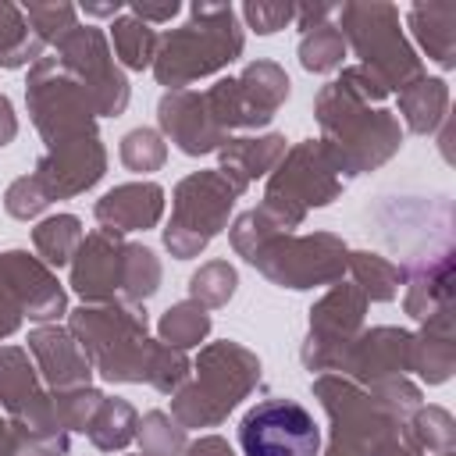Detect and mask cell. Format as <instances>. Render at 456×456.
I'll use <instances>...</instances> for the list:
<instances>
[{"label":"cell","mask_w":456,"mask_h":456,"mask_svg":"<svg viewBox=\"0 0 456 456\" xmlns=\"http://www.w3.org/2000/svg\"><path fill=\"white\" fill-rule=\"evenodd\" d=\"M103 175H107V150H103L100 135H82V139L46 150L32 171V178L39 182V189L50 203L71 200V196L93 189Z\"/></svg>","instance_id":"17"},{"label":"cell","mask_w":456,"mask_h":456,"mask_svg":"<svg viewBox=\"0 0 456 456\" xmlns=\"http://www.w3.org/2000/svg\"><path fill=\"white\" fill-rule=\"evenodd\" d=\"M242 46L246 36L232 4H192L189 21L160 36L153 75L167 89H189V82L228 68Z\"/></svg>","instance_id":"4"},{"label":"cell","mask_w":456,"mask_h":456,"mask_svg":"<svg viewBox=\"0 0 456 456\" xmlns=\"http://www.w3.org/2000/svg\"><path fill=\"white\" fill-rule=\"evenodd\" d=\"M82 235L86 232L75 214H53L32 228V246L46 267H64V264H71L75 249L82 246Z\"/></svg>","instance_id":"33"},{"label":"cell","mask_w":456,"mask_h":456,"mask_svg":"<svg viewBox=\"0 0 456 456\" xmlns=\"http://www.w3.org/2000/svg\"><path fill=\"white\" fill-rule=\"evenodd\" d=\"M0 456H11V424H7V417H0Z\"/></svg>","instance_id":"51"},{"label":"cell","mask_w":456,"mask_h":456,"mask_svg":"<svg viewBox=\"0 0 456 456\" xmlns=\"http://www.w3.org/2000/svg\"><path fill=\"white\" fill-rule=\"evenodd\" d=\"M43 39L32 32L25 11L11 0H0V68L36 64L43 57Z\"/></svg>","instance_id":"31"},{"label":"cell","mask_w":456,"mask_h":456,"mask_svg":"<svg viewBox=\"0 0 456 456\" xmlns=\"http://www.w3.org/2000/svg\"><path fill=\"white\" fill-rule=\"evenodd\" d=\"M125 11L135 14V18H142L146 25H160V21H171L182 11V4L178 0H167V4H128Z\"/></svg>","instance_id":"46"},{"label":"cell","mask_w":456,"mask_h":456,"mask_svg":"<svg viewBox=\"0 0 456 456\" xmlns=\"http://www.w3.org/2000/svg\"><path fill=\"white\" fill-rule=\"evenodd\" d=\"M399 114L413 135H431L449 118V86L438 75H417L399 89Z\"/></svg>","instance_id":"26"},{"label":"cell","mask_w":456,"mask_h":456,"mask_svg":"<svg viewBox=\"0 0 456 456\" xmlns=\"http://www.w3.org/2000/svg\"><path fill=\"white\" fill-rule=\"evenodd\" d=\"M285 135L281 132H267V135H228L217 150L221 157V175L239 189V196L264 175H271L278 167V160L285 157Z\"/></svg>","instance_id":"24"},{"label":"cell","mask_w":456,"mask_h":456,"mask_svg":"<svg viewBox=\"0 0 456 456\" xmlns=\"http://www.w3.org/2000/svg\"><path fill=\"white\" fill-rule=\"evenodd\" d=\"M338 370L363 388L385 378H406L413 370V331L392 328V324L363 328L353 338V346L342 353Z\"/></svg>","instance_id":"16"},{"label":"cell","mask_w":456,"mask_h":456,"mask_svg":"<svg viewBox=\"0 0 456 456\" xmlns=\"http://www.w3.org/2000/svg\"><path fill=\"white\" fill-rule=\"evenodd\" d=\"M452 278H456V267H452V249H438L431 253L428 260L413 264L406 271V296H403V306L413 321H431L435 314H445L452 310Z\"/></svg>","instance_id":"23"},{"label":"cell","mask_w":456,"mask_h":456,"mask_svg":"<svg viewBox=\"0 0 456 456\" xmlns=\"http://www.w3.org/2000/svg\"><path fill=\"white\" fill-rule=\"evenodd\" d=\"M25 103H28L32 125L43 135L46 150H53L61 142H71V139H82V135H96L93 100L64 71V64L57 57H39L28 68Z\"/></svg>","instance_id":"10"},{"label":"cell","mask_w":456,"mask_h":456,"mask_svg":"<svg viewBox=\"0 0 456 456\" xmlns=\"http://www.w3.org/2000/svg\"><path fill=\"white\" fill-rule=\"evenodd\" d=\"M346 271L353 274V285L367 296V303H388V299H395L399 285L406 281V267H399V264H392V260H385L378 253H367V249H360V253L349 249Z\"/></svg>","instance_id":"30"},{"label":"cell","mask_w":456,"mask_h":456,"mask_svg":"<svg viewBox=\"0 0 456 456\" xmlns=\"http://www.w3.org/2000/svg\"><path fill=\"white\" fill-rule=\"evenodd\" d=\"M239 200V189L214 167L185 175L171 192V221L164 228V246L175 260L200 256L224 228Z\"/></svg>","instance_id":"9"},{"label":"cell","mask_w":456,"mask_h":456,"mask_svg":"<svg viewBox=\"0 0 456 456\" xmlns=\"http://www.w3.org/2000/svg\"><path fill=\"white\" fill-rule=\"evenodd\" d=\"M363 317H367V296L353 281H335L310 306V331H306V342L299 349L303 367L321 370V374H335L342 353L363 331Z\"/></svg>","instance_id":"13"},{"label":"cell","mask_w":456,"mask_h":456,"mask_svg":"<svg viewBox=\"0 0 456 456\" xmlns=\"http://www.w3.org/2000/svg\"><path fill=\"white\" fill-rule=\"evenodd\" d=\"M239 445L246 456H321V431L296 399H264L242 417Z\"/></svg>","instance_id":"15"},{"label":"cell","mask_w":456,"mask_h":456,"mask_svg":"<svg viewBox=\"0 0 456 456\" xmlns=\"http://www.w3.org/2000/svg\"><path fill=\"white\" fill-rule=\"evenodd\" d=\"M185 456H235V449L221 435H203L185 445Z\"/></svg>","instance_id":"49"},{"label":"cell","mask_w":456,"mask_h":456,"mask_svg":"<svg viewBox=\"0 0 456 456\" xmlns=\"http://www.w3.org/2000/svg\"><path fill=\"white\" fill-rule=\"evenodd\" d=\"M210 310H203L200 303H192V299H182V303H175V306H167L164 314H160V321H157V338L164 342V346H171V349H192V346H200L207 335H210Z\"/></svg>","instance_id":"34"},{"label":"cell","mask_w":456,"mask_h":456,"mask_svg":"<svg viewBox=\"0 0 456 456\" xmlns=\"http://www.w3.org/2000/svg\"><path fill=\"white\" fill-rule=\"evenodd\" d=\"M68 331L82 346L93 370L110 385H142L157 353L146 314L128 303H82L68 314Z\"/></svg>","instance_id":"3"},{"label":"cell","mask_w":456,"mask_h":456,"mask_svg":"<svg viewBox=\"0 0 456 456\" xmlns=\"http://www.w3.org/2000/svg\"><path fill=\"white\" fill-rule=\"evenodd\" d=\"M314 114L321 125V146L335 160L342 182L381 167L403 146L399 118L388 107L356 100L338 82L321 86V93L314 100Z\"/></svg>","instance_id":"2"},{"label":"cell","mask_w":456,"mask_h":456,"mask_svg":"<svg viewBox=\"0 0 456 456\" xmlns=\"http://www.w3.org/2000/svg\"><path fill=\"white\" fill-rule=\"evenodd\" d=\"M0 281L14 296L21 317L53 324L57 317L68 314V292L61 289L53 267H46L39 256L25 249H7L0 253Z\"/></svg>","instance_id":"18"},{"label":"cell","mask_w":456,"mask_h":456,"mask_svg":"<svg viewBox=\"0 0 456 456\" xmlns=\"http://www.w3.org/2000/svg\"><path fill=\"white\" fill-rule=\"evenodd\" d=\"M335 82H338V86H342L346 93H353L356 100H363V103H374V107H378V103H381V100L388 96V89L381 86V78H378V75H370V71H367L363 64L342 68Z\"/></svg>","instance_id":"45"},{"label":"cell","mask_w":456,"mask_h":456,"mask_svg":"<svg viewBox=\"0 0 456 456\" xmlns=\"http://www.w3.org/2000/svg\"><path fill=\"white\" fill-rule=\"evenodd\" d=\"M342 61H346V39L335 28V21H324L299 36V64L306 71L328 75V71H338Z\"/></svg>","instance_id":"36"},{"label":"cell","mask_w":456,"mask_h":456,"mask_svg":"<svg viewBox=\"0 0 456 456\" xmlns=\"http://www.w3.org/2000/svg\"><path fill=\"white\" fill-rule=\"evenodd\" d=\"M232 249L253 264L267 281L281 289H317V285H335L346 274L349 246L331 235V232H281L267 221V214L246 210L232 228H228Z\"/></svg>","instance_id":"1"},{"label":"cell","mask_w":456,"mask_h":456,"mask_svg":"<svg viewBox=\"0 0 456 456\" xmlns=\"http://www.w3.org/2000/svg\"><path fill=\"white\" fill-rule=\"evenodd\" d=\"M452 367H456V335H452V310H445L424 321L420 331L413 335V370L420 374V381L442 385L449 381Z\"/></svg>","instance_id":"25"},{"label":"cell","mask_w":456,"mask_h":456,"mask_svg":"<svg viewBox=\"0 0 456 456\" xmlns=\"http://www.w3.org/2000/svg\"><path fill=\"white\" fill-rule=\"evenodd\" d=\"M289 75L274 61H253L235 78H217L210 89H203V100L214 114V121L232 128H264L278 114V107L289 100Z\"/></svg>","instance_id":"11"},{"label":"cell","mask_w":456,"mask_h":456,"mask_svg":"<svg viewBox=\"0 0 456 456\" xmlns=\"http://www.w3.org/2000/svg\"><path fill=\"white\" fill-rule=\"evenodd\" d=\"M445 456H456V452H445Z\"/></svg>","instance_id":"52"},{"label":"cell","mask_w":456,"mask_h":456,"mask_svg":"<svg viewBox=\"0 0 456 456\" xmlns=\"http://www.w3.org/2000/svg\"><path fill=\"white\" fill-rule=\"evenodd\" d=\"M335 28L346 39V50L360 57V64L381 78L388 93H399L406 82L424 75V61L410 46V39L399 28V7L385 0L367 4H338L335 7Z\"/></svg>","instance_id":"7"},{"label":"cell","mask_w":456,"mask_h":456,"mask_svg":"<svg viewBox=\"0 0 456 456\" xmlns=\"http://www.w3.org/2000/svg\"><path fill=\"white\" fill-rule=\"evenodd\" d=\"M314 395L321 399L331 420V438L324 456H388L406 442L403 417L392 413L374 392L349 381L346 374H317Z\"/></svg>","instance_id":"6"},{"label":"cell","mask_w":456,"mask_h":456,"mask_svg":"<svg viewBox=\"0 0 456 456\" xmlns=\"http://www.w3.org/2000/svg\"><path fill=\"white\" fill-rule=\"evenodd\" d=\"M28 353H32V363L50 392L82 388L93 378V363L86 360L75 335L61 324H36L28 331Z\"/></svg>","instance_id":"21"},{"label":"cell","mask_w":456,"mask_h":456,"mask_svg":"<svg viewBox=\"0 0 456 456\" xmlns=\"http://www.w3.org/2000/svg\"><path fill=\"white\" fill-rule=\"evenodd\" d=\"M135 438L142 456H185L189 445V431L167 410H150L146 417H139Z\"/></svg>","instance_id":"37"},{"label":"cell","mask_w":456,"mask_h":456,"mask_svg":"<svg viewBox=\"0 0 456 456\" xmlns=\"http://www.w3.org/2000/svg\"><path fill=\"white\" fill-rule=\"evenodd\" d=\"M139 431V413L128 399L118 395H103L100 410L93 413V420L86 424V438L100 449V452H121L135 442Z\"/></svg>","instance_id":"29"},{"label":"cell","mask_w":456,"mask_h":456,"mask_svg":"<svg viewBox=\"0 0 456 456\" xmlns=\"http://www.w3.org/2000/svg\"><path fill=\"white\" fill-rule=\"evenodd\" d=\"M157 125L185 157L214 153L228 139V132L214 121L203 93L196 89H167L157 103Z\"/></svg>","instance_id":"20"},{"label":"cell","mask_w":456,"mask_h":456,"mask_svg":"<svg viewBox=\"0 0 456 456\" xmlns=\"http://www.w3.org/2000/svg\"><path fill=\"white\" fill-rule=\"evenodd\" d=\"M93 217L100 221V228L107 232H146L157 228L164 217V189L157 182H125L114 185L110 192H103L93 207Z\"/></svg>","instance_id":"22"},{"label":"cell","mask_w":456,"mask_h":456,"mask_svg":"<svg viewBox=\"0 0 456 456\" xmlns=\"http://www.w3.org/2000/svg\"><path fill=\"white\" fill-rule=\"evenodd\" d=\"M82 11L93 14V18H110V21H114L125 7H121V4H82Z\"/></svg>","instance_id":"50"},{"label":"cell","mask_w":456,"mask_h":456,"mask_svg":"<svg viewBox=\"0 0 456 456\" xmlns=\"http://www.w3.org/2000/svg\"><path fill=\"white\" fill-rule=\"evenodd\" d=\"M164 267L157 260V253L142 242H128L125 249V285H121V303L128 306H142L157 289H160Z\"/></svg>","instance_id":"35"},{"label":"cell","mask_w":456,"mask_h":456,"mask_svg":"<svg viewBox=\"0 0 456 456\" xmlns=\"http://www.w3.org/2000/svg\"><path fill=\"white\" fill-rule=\"evenodd\" d=\"M242 18H246V25L253 28V32H260V36H271V32H278V28H285L292 18H296V4H281V0H274V4H267V0H249V4H242Z\"/></svg>","instance_id":"44"},{"label":"cell","mask_w":456,"mask_h":456,"mask_svg":"<svg viewBox=\"0 0 456 456\" xmlns=\"http://www.w3.org/2000/svg\"><path fill=\"white\" fill-rule=\"evenodd\" d=\"M406 21L424 53L449 71L456 64V4H413Z\"/></svg>","instance_id":"27"},{"label":"cell","mask_w":456,"mask_h":456,"mask_svg":"<svg viewBox=\"0 0 456 456\" xmlns=\"http://www.w3.org/2000/svg\"><path fill=\"white\" fill-rule=\"evenodd\" d=\"M57 61L86 89L96 118H118L128 107V78L114 61L107 36L96 25H75L57 43Z\"/></svg>","instance_id":"12"},{"label":"cell","mask_w":456,"mask_h":456,"mask_svg":"<svg viewBox=\"0 0 456 456\" xmlns=\"http://www.w3.org/2000/svg\"><path fill=\"white\" fill-rule=\"evenodd\" d=\"M135 456H142V452H135Z\"/></svg>","instance_id":"53"},{"label":"cell","mask_w":456,"mask_h":456,"mask_svg":"<svg viewBox=\"0 0 456 456\" xmlns=\"http://www.w3.org/2000/svg\"><path fill=\"white\" fill-rule=\"evenodd\" d=\"M103 403V392L93 388V385H82V388H64V392H53V406H57V417L68 431H86V424L93 420V413L100 410Z\"/></svg>","instance_id":"42"},{"label":"cell","mask_w":456,"mask_h":456,"mask_svg":"<svg viewBox=\"0 0 456 456\" xmlns=\"http://www.w3.org/2000/svg\"><path fill=\"white\" fill-rule=\"evenodd\" d=\"M110 43H114V53L125 68L132 71H142V68H153V57H157V28L146 25L142 18L121 11L114 21H110Z\"/></svg>","instance_id":"32"},{"label":"cell","mask_w":456,"mask_h":456,"mask_svg":"<svg viewBox=\"0 0 456 456\" xmlns=\"http://www.w3.org/2000/svg\"><path fill=\"white\" fill-rule=\"evenodd\" d=\"M338 192H342V175H338L335 160L328 157L321 139H306V142H296L292 150H285L278 167L267 175L260 210L267 214V221L274 228L292 232L306 221V214L314 207H328Z\"/></svg>","instance_id":"8"},{"label":"cell","mask_w":456,"mask_h":456,"mask_svg":"<svg viewBox=\"0 0 456 456\" xmlns=\"http://www.w3.org/2000/svg\"><path fill=\"white\" fill-rule=\"evenodd\" d=\"M189 378H192V360H189L182 349H171V346H164V342L157 338V353H153L146 385H153V388L164 392V395H175Z\"/></svg>","instance_id":"41"},{"label":"cell","mask_w":456,"mask_h":456,"mask_svg":"<svg viewBox=\"0 0 456 456\" xmlns=\"http://www.w3.org/2000/svg\"><path fill=\"white\" fill-rule=\"evenodd\" d=\"M260 385V360L242 342H210L192 360V378L171 395V417L189 428H217Z\"/></svg>","instance_id":"5"},{"label":"cell","mask_w":456,"mask_h":456,"mask_svg":"<svg viewBox=\"0 0 456 456\" xmlns=\"http://www.w3.org/2000/svg\"><path fill=\"white\" fill-rule=\"evenodd\" d=\"M335 18V7L331 4H296V25H299V32H310V28H317V25H324V21H331Z\"/></svg>","instance_id":"47"},{"label":"cell","mask_w":456,"mask_h":456,"mask_svg":"<svg viewBox=\"0 0 456 456\" xmlns=\"http://www.w3.org/2000/svg\"><path fill=\"white\" fill-rule=\"evenodd\" d=\"M239 274L228 260H207L192 278H189V299L200 303L203 310H217L235 296Z\"/></svg>","instance_id":"38"},{"label":"cell","mask_w":456,"mask_h":456,"mask_svg":"<svg viewBox=\"0 0 456 456\" xmlns=\"http://www.w3.org/2000/svg\"><path fill=\"white\" fill-rule=\"evenodd\" d=\"M21 11H25V18H28V25H32V32H36L43 43H57L64 32H71V28L78 25V7H75V4H64V0H53V4L32 0V4H25Z\"/></svg>","instance_id":"40"},{"label":"cell","mask_w":456,"mask_h":456,"mask_svg":"<svg viewBox=\"0 0 456 456\" xmlns=\"http://www.w3.org/2000/svg\"><path fill=\"white\" fill-rule=\"evenodd\" d=\"M0 410H7L11 428L43 435V438H68L71 431L61 424L53 392L43 385L28 349L0 346Z\"/></svg>","instance_id":"14"},{"label":"cell","mask_w":456,"mask_h":456,"mask_svg":"<svg viewBox=\"0 0 456 456\" xmlns=\"http://www.w3.org/2000/svg\"><path fill=\"white\" fill-rule=\"evenodd\" d=\"M167 160V142L157 128H132L125 139H121V164L135 175H150V171H160Z\"/></svg>","instance_id":"39"},{"label":"cell","mask_w":456,"mask_h":456,"mask_svg":"<svg viewBox=\"0 0 456 456\" xmlns=\"http://www.w3.org/2000/svg\"><path fill=\"white\" fill-rule=\"evenodd\" d=\"M46 207H50V200L43 196V189H39V182H36L32 175L14 178V182L7 185V192H4V210H7L11 217H18V221H32V217H39Z\"/></svg>","instance_id":"43"},{"label":"cell","mask_w":456,"mask_h":456,"mask_svg":"<svg viewBox=\"0 0 456 456\" xmlns=\"http://www.w3.org/2000/svg\"><path fill=\"white\" fill-rule=\"evenodd\" d=\"M21 328V310H18V303H14V296L4 289V281H0V342L7 338V335H14Z\"/></svg>","instance_id":"48"},{"label":"cell","mask_w":456,"mask_h":456,"mask_svg":"<svg viewBox=\"0 0 456 456\" xmlns=\"http://www.w3.org/2000/svg\"><path fill=\"white\" fill-rule=\"evenodd\" d=\"M125 235L96 228L82 235V246L71 256V289L86 303H121L125 285Z\"/></svg>","instance_id":"19"},{"label":"cell","mask_w":456,"mask_h":456,"mask_svg":"<svg viewBox=\"0 0 456 456\" xmlns=\"http://www.w3.org/2000/svg\"><path fill=\"white\" fill-rule=\"evenodd\" d=\"M403 438L417 456H445L456 452V420L442 406H417L403 420Z\"/></svg>","instance_id":"28"}]
</instances>
